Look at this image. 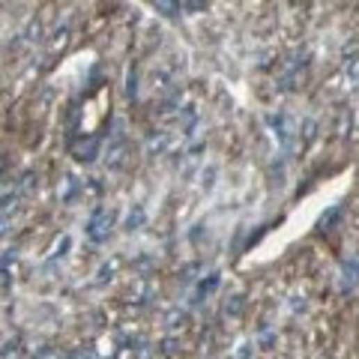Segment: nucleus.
<instances>
[{
	"instance_id": "nucleus-8",
	"label": "nucleus",
	"mask_w": 359,
	"mask_h": 359,
	"mask_svg": "<svg viewBox=\"0 0 359 359\" xmlns=\"http://www.w3.org/2000/svg\"><path fill=\"white\" fill-rule=\"evenodd\" d=\"M359 285V261H344L342 264V291H356Z\"/></svg>"
},
{
	"instance_id": "nucleus-3",
	"label": "nucleus",
	"mask_w": 359,
	"mask_h": 359,
	"mask_svg": "<svg viewBox=\"0 0 359 359\" xmlns=\"http://www.w3.org/2000/svg\"><path fill=\"white\" fill-rule=\"evenodd\" d=\"M105 162H108V168H123V162H126V120H114Z\"/></svg>"
},
{
	"instance_id": "nucleus-11",
	"label": "nucleus",
	"mask_w": 359,
	"mask_h": 359,
	"mask_svg": "<svg viewBox=\"0 0 359 359\" xmlns=\"http://www.w3.org/2000/svg\"><path fill=\"white\" fill-rule=\"evenodd\" d=\"M153 6H156V13L165 18L180 15V0H153Z\"/></svg>"
},
{
	"instance_id": "nucleus-13",
	"label": "nucleus",
	"mask_w": 359,
	"mask_h": 359,
	"mask_svg": "<svg viewBox=\"0 0 359 359\" xmlns=\"http://www.w3.org/2000/svg\"><path fill=\"white\" fill-rule=\"evenodd\" d=\"M39 359H72V356L60 353V347H48V351H42V353H39Z\"/></svg>"
},
{
	"instance_id": "nucleus-12",
	"label": "nucleus",
	"mask_w": 359,
	"mask_h": 359,
	"mask_svg": "<svg viewBox=\"0 0 359 359\" xmlns=\"http://www.w3.org/2000/svg\"><path fill=\"white\" fill-rule=\"evenodd\" d=\"M114 269H117V257H114V261H111V264H105L102 269H99V278H96V282H99V285H102V282H105V278H111V273H114Z\"/></svg>"
},
{
	"instance_id": "nucleus-5",
	"label": "nucleus",
	"mask_w": 359,
	"mask_h": 359,
	"mask_svg": "<svg viewBox=\"0 0 359 359\" xmlns=\"http://www.w3.org/2000/svg\"><path fill=\"white\" fill-rule=\"evenodd\" d=\"M78 195H81V180H78L75 174H63L57 183V198L60 204H75Z\"/></svg>"
},
{
	"instance_id": "nucleus-9",
	"label": "nucleus",
	"mask_w": 359,
	"mask_h": 359,
	"mask_svg": "<svg viewBox=\"0 0 359 359\" xmlns=\"http://www.w3.org/2000/svg\"><path fill=\"white\" fill-rule=\"evenodd\" d=\"M144 222H147V209H144L141 204H132V209L126 213L123 228H126V231H141Z\"/></svg>"
},
{
	"instance_id": "nucleus-4",
	"label": "nucleus",
	"mask_w": 359,
	"mask_h": 359,
	"mask_svg": "<svg viewBox=\"0 0 359 359\" xmlns=\"http://www.w3.org/2000/svg\"><path fill=\"white\" fill-rule=\"evenodd\" d=\"M69 153H72L75 162L90 165V162H93V159L99 156V138H96V135H81V138H75V141L69 144Z\"/></svg>"
},
{
	"instance_id": "nucleus-2",
	"label": "nucleus",
	"mask_w": 359,
	"mask_h": 359,
	"mask_svg": "<svg viewBox=\"0 0 359 359\" xmlns=\"http://www.w3.org/2000/svg\"><path fill=\"white\" fill-rule=\"evenodd\" d=\"M114 222H117V213L111 207H96L93 216L87 218V239L96 246L108 243V237L114 234Z\"/></svg>"
},
{
	"instance_id": "nucleus-1",
	"label": "nucleus",
	"mask_w": 359,
	"mask_h": 359,
	"mask_svg": "<svg viewBox=\"0 0 359 359\" xmlns=\"http://www.w3.org/2000/svg\"><path fill=\"white\" fill-rule=\"evenodd\" d=\"M266 126L273 129V135H276V141L282 150H296L299 144V123L291 117V114H266Z\"/></svg>"
},
{
	"instance_id": "nucleus-10",
	"label": "nucleus",
	"mask_w": 359,
	"mask_h": 359,
	"mask_svg": "<svg viewBox=\"0 0 359 359\" xmlns=\"http://www.w3.org/2000/svg\"><path fill=\"white\" fill-rule=\"evenodd\" d=\"M69 246H72V237L69 234H63L54 243V248H51V255H48V264H54V261H60V257H66V252H69Z\"/></svg>"
},
{
	"instance_id": "nucleus-7",
	"label": "nucleus",
	"mask_w": 359,
	"mask_h": 359,
	"mask_svg": "<svg viewBox=\"0 0 359 359\" xmlns=\"http://www.w3.org/2000/svg\"><path fill=\"white\" fill-rule=\"evenodd\" d=\"M171 150V132H156L147 138V153L150 156H162Z\"/></svg>"
},
{
	"instance_id": "nucleus-6",
	"label": "nucleus",
	"mask_w": 359,
	"mask_h": 359,
	"mask_svg": "<svg viewBox=\"0 0 359 359\" xmlns=\"http://www.w3.org/2000/svg\"><path fill=\"white\" fill-rule=\"evenodd\" d=\"M342 81H344V87L359 90V51L344 57V63H342Z\"/></svg>"
}]
</instances>
